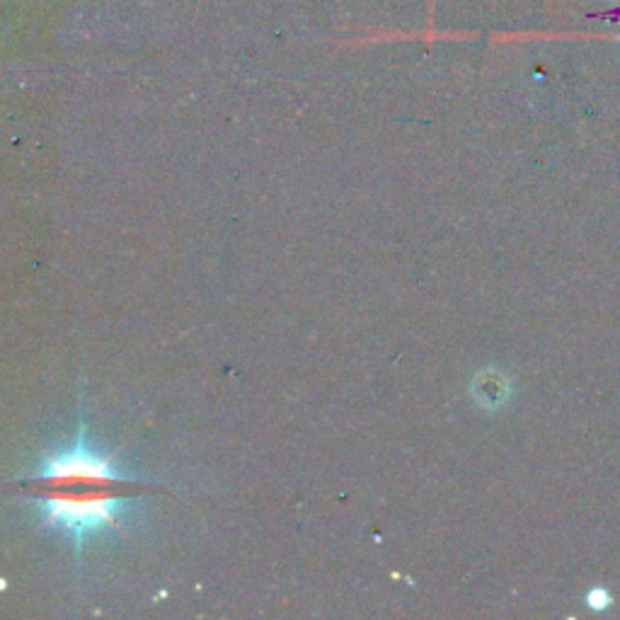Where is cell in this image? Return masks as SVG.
<instances>
[{"label":"cell","mask_w":620,"mask_h":620,"mask_svg":"<svg viewBox=\"0 0 620 620\" xmlns=\"http://www.w3.org/2000/svg\"><path fill=\"white\" fill-rule=\"evenodd\" d=\"M30 499L37 507L39 526L61 531L83 555L85 543L100 533L124 528L139 509V499L126 495V487L141 485L139 475L119 468L109 453H100L90 444L88 427L80 412L78 436L61 451L44 453L25 478Z\"/></svg>","instance_id":"1"}]
</instances>
